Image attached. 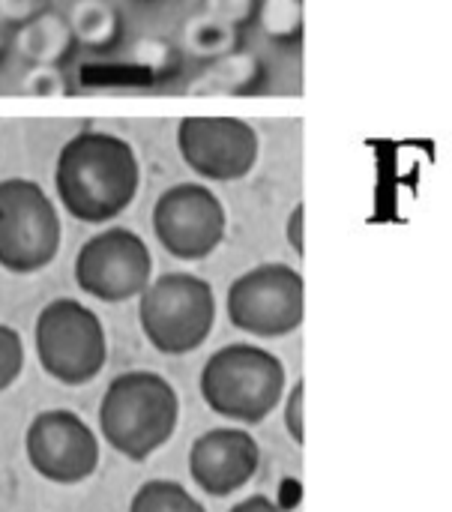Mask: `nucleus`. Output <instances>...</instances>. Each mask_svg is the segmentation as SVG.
Returning a JSON list of instances; mask_svg holds the SVG:
<instances>
[{
	"label": "nucleus",
	"instance_id": "nucleus-25",
	"mask_svg": "<svg viewBox=\"0 0 452 512\" xmlns=\"http://www.w3.org/2000/svg\"><path fill=\"white\" fill-rule=\"evenodd\" d=\"M288 243L297 255H303V204H297L288 216Z\"/></svg>",
	"mask_w": 452,
	"mask_h": 512
},
{
	"label": "nucleus",
	"instance_id": "nucleus-13",
	"mask_svg": "<svg viewBox=\"0 0 452 512\" xmlns=\"http://www.w3.org/2000/svg\"><path fill=\"white\" fill-rule=\"evenodd\" d=\"M72 30L63 18L45 12V15H33L30 21H24V27L18 30L15 42L18 51L33 60L36 66H51L66 48H69Z\"/></svg>",
	"mask_w": 452,
	"mask_h": 512
},
{
	"label": "nucleus",
	"instance_id": "nucleus-1",
	"mask_svg": "<svg viewBox=\"0 0 452 512\" xmlns=\"http://www.w3.org/2000/svg\"><path fill=\"white\" fill-rule=\"evenodd\" d=\"M135 150L111 132L87 129L69 138L54 165V189L69 216L87 225L117 219L138 195Z\"/></svg>",
	"mask_w": 452,
	"mask_h": 512
},
{
	"label": "nucleus",
	"instance_id": "nucleus-3",
	"mask_svg": "<svg viewBox=\"0 0 452 512\" xmlns=\"http://www.w3.org/2000/svg\"><path fill=\"white\" fill-rule=\"evenodd\" d=\"M285 393V366L258 345L219 348L201 372V396L219 417L261 423Z\"/></svg>",
	"mask_w": 452,
	"mask_h": 512
},
{
	"label": "nucleus",
	"instance_id": "nucleus-14",
	"mask_svg": "<svg viewBox=\"0 0 452 512\" xmlns=\"http://www.w3.org/2000/svg\"><path fill=\"white\" fill-rule=\"evenodd\" d=\"M255 57L249 54H222L198 81H192L189 93L195 96H213V93H234L240 87H246L255 78Z\"/></svg>",
	"mask_w": 452,
	"mask_h": 512
},
{
	"label": "nucleus",
	"instance_id": "nucleus-4",
	"mask_svg": "<svg viewBox=\"0 0 452 512\" xmlns=\"http://www.w3.org/2000/svg\"><path fill=\"white\" fill-rule=\"evenodd\" d=\"M138 321L159 354H192L207 342L216 321L213 288L192 273H165L141 291Z\"/></svg>",
	"mask_w": 452,
	"mask_h": 512
},
{
	"label": "nucleus",
	"instance_id": "nucleus-7",
	"mask_svg": "<svg viewBox=\"0 0 452 512\" xmlns=\"http://www.w3.org/2000/svg\"><path fill=\"white\" fill-rule=\"evenodd\" d=\"M306 315L303 276L288 264L246 270L228 288V321L252 336L276 339L300 330Z\"/></svg>",
	"mask_w": 452,
	"mask_h": 512
},
{
	"label": "nucleus",
	"instance_id": "nucleus-18",
	"mask_svg": "<svg viewBox=\"0 0 452 512\" xmlns=\"http://www.w3.org/2000/svg\"><path fill=\"white\" fill-rule=\"evenodd\" d=\"M24 369V345L18 330L9 324H0V393L9 390Z\"/></svg>",
	"mask_w": 452,
	"mask_h": 512
},
{
	"label": "nucleus",
	"instance_id": "nucleus-15",
	"mask_svg": "<svg viewBox=\"0 0 452 512\" xmlns=\"http://www.w3.org/2000/svg\"><path fill=\"white\" fill-rule=\"evenodd\" d=\"M129 512H207L180 483L174 480H150L144 483L132 504Z\"/></svg>",
	"mask_w": 452,
	"mask_h": 512
},
{
	"label": "nucleus",
	"instance_id": "nucleus-22",
	"mask_svg": "<svg viewBox=\"0 0 452 512\" xmlns=\"http://www.w3.org/2000/svg\"><path fill=\"white\" fill-rule=\"evenodd\" d=\"M135 60L144 63L147 69H168L171 60H174V51L162 39H141L135 45Z\"/></svg>",
	"mask_w": 452,
	"mask_h": 512
},
{
	"label": "nucleus",
	"instance_id": "nucleus-24",
	"mask_svg": "<svg viewBox=\"0 0 452 512\" xmlns=\"http://www.w3.org/2000/svg\"><path fill=\"white\" fill-rule=\"evenodd\" d=\"M42 0H0V15L9 21H30L39 12Z\"/></svg>",
	"mask_w": 452,
	"mask_h": 512
},
{
	"label": "nucleus",
	"instance_id": "nucleus-6",
	"mask_svg": "<svg viewBox=\"0 0 452 512\" xmlns=\"http://www.w3.org/2000/svg\"><path fill=\"white\" fill-rule=\"evenodd\" d=\"M63 225L45 189L27 177L0 180V267L36 273L57 258Z\"/></svg>",
	"mask_w": 452,
	"mask_h": 512
},
{
	"label": "nucleus",
	"instance_id": "nucleus-20",
	"mask_svg": "<svg viewBox=\"0 0 452 512\" xmlns=\"http://www.w3.org/2000/svg\"><path fill=\"white\" fill-rule=\"evenodd\" d=\"M24 93L30 96H63L66 93V81L54 66H33L24 81H21Z\"/></svg>",
	"mask_w": 452,
	"mask_h": 512
},
{
	"label": "nucleus",
	"instance_id": "nucleus-11",
	"mask_svg": "<svg viewBox=\"0 0 452 512\" xmlns=\"http://www.w3.org/2000/svg\"><path fill=\"white\" fill-rule=\"evenodd\" d=\"M183 162L204 180L234 183L258 162V132L237 117H186L177 126Z\"/></svg>",
	"mask_w": 452,
	"mask_h": 512
},
{
	"label": "nucleus",
	"instance_id": "nucleus-12",
	"mask_svg": "<svg viewBox=\"0 0 452 512\" xmlns=\"http://www.w3.org/2000/svg\"><path fill=\"white\" fill-rule=\"evenodd\" d=\"M258 462L261 450L243 429H210L195 438L189 450L192 480L213 498H225L243 489L255 477Z\"/></svg>",
	"mask_w": 452,
	"mask_h": 512
},
{
	"label": "nucleus",
	"instance_id": "nucleus-23",
	"mask_svg": "<svg viewBox=\"0 0 452 512\" xmlns=\"http://www.w3.org/2000/svg\"><path fill=\"white\" fill-rule=\"evenodd\" d=\"M252 12V0H207V15L225 21V24H237V21H246Z\"/></svg>",
	"mask_w": 452,
	"mask_h": 512
},
{
	"label": "nucleus",
	"instance_id": "nucleus-8",
	"mask_svg": "<svg viewBox=\"0 0 452 512\" xmlns=\"http://www.w3.org/2000/svg\"><path fill=\"white\" fill-rule=\"evenodd\" d=\"M153 258L147 243L129 228L93 234L75 255V282L87 297L126 303L150 285Z\"/></svg>",
	"mask_w": 452,
	"mask_h": 512
},
{
	"label": "nucleus",
	"instance_id": "nucleus-19",
	"mask_svg": "<svg viewBox=\"0 0 452 512\" xmlns=\"http://www.w3.org/2000/svg\"><path fill=\"white\" fill-rule=\"evenodd\" d=\"M303 21V0H264V30L288 36Z\"/></svg>",
	"mask_w": 452,
	"mask_h": 512
},
{
	"label": "nucleus",
	"instance_id": "nucleus-16",
	"mask_svg": "<svg viewBox=\"0 0 452 512\" xmlns=\"http://www.w3.org/2000/svg\"><path fill=\"white\" fill-rule=\"evenodd\" d=\"M183 45L198 57H222L234 45V27L207 12L195 15V18H189V24L183 30Z\"/></svg>",
	"mask_w": 452,
	"mask_h": 512
},
{
	"label": "nucleus",
	"instance_id": "nucleus-26",
	"mask_svg": "<svg viewBox=\"0 0 452 512\" xmlns=\"http://www.w3.org/2000/svg\"><path fill=\"white\" fill-rule=\"evenodd\" d=\"M231 512H288L285 507H279L276 501H270L267 495H252L246 501H240Z\"/></svg>",
	"mask_w": 452,
	"mask_h": 512
},
{
	"label": "nucleus",
	"instance_id": "nucleus-9",
	"mask_svg": "<svg viewBox=\"0 0 452 512\" xmlns=\"http://www.w3.org/2000/svg\"><path fill=\"white\" fill-rule=\"evenodd\" d=\"M225 207L201 183H177L153 204V234L180 261H201L225 240Z\"/></svg>",
	"mask_w": 452,
	"mask_h": 512
},
{
	"label": "nucleus",
	"instance_id": "nucleus-2",
	"mask_svg": "<svg viewBox=\"0 0 452 512\" xmlns=\"http://www.w3.org/2000/svg\"><path fill=\"white\" fill-rule=\"evenodd\" d=\"M177 417V393L156 372L117 375L99 402L102 438L132 462H144L162 450L177 429Z\"/></svg>",
	"mask_w": 452,
	"mask_h": 512
},
{
	"label": "nucleus",
	"instance_id": "nucleus-21",
	"mask_svg": "<svg viewBox=\"0 0 452 512\" xmlns=\"http://www.w3.org/2000/svg\"><path fill=\"white\" fill-rule=\"evenodd\" d=\"M303 405H306V384L297 381L294 390L288 393V405H285V429L291 435L294 444L303 447L306 441V429H303Z\"/></svg>",
	"mask_w": 452,
	"mask_h": 512
},
{
	"label": "nucleus",
	"instance_id": "nucleus-5",
	"mask_svg": "<svg viewBox=\"0 0 452 512\" xmlns=\"http://www.w3.org/2000/svg\"><path fill=\"white\" fill-rule=\"evenodd\" d=\"M36 357L39 366L66 387L90 384L108 360L102 321L72 297L51 300L36 318Z\"/></svg>",
	"mask_w": 452,
	"mask_h": 512
},
{
	"label": "nucleus",
	"instance_id": "nucleus-10",
	"mask_svg": "<svg viewBox=\"0 0 452 512\" xmlns=\"http://www.w3.org/2000/svg\"><path fill=\"white\" fill-rule=\"evenodd\" d=\"M30 468L57 486L84 483L99 465V441L75 411H42L30 420L24 435Z\"/></svg>",
	"mask_w": 452,
	"mask_h": 512
},
{
	"label": "nucleus",
	"instance_id": "nucleus-17",
	"mask_svg": "<svg viewBox=\"0 0 452 512\" xmlns=\"http://www.w3.org/2000/svg\"><path fill=\"white\" fill-rule=\"evenodd\" d=\"M69 30L72 36L99 45L114 36V9L102 0H78L69 12Z\"/></svg>",
	"mask_w": 452,
	"mask_h": 512
}]
</instances>
